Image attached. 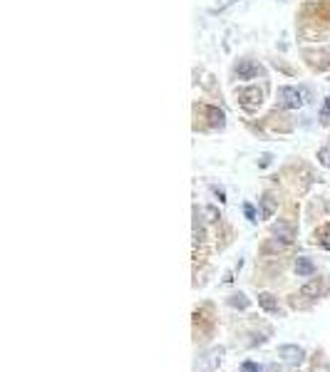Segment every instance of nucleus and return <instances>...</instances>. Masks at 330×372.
<instances>
[{"instance_id": "nucleus-13", "label": "nucleus", "mask_w": 330, "mask_h": 372, "mask_svg": "<svg viewBox=\"0 0 330 372\" xmlns=\"http://www.w3.org/2000/svg\"><path fill=\"white\" fill-rule=\"evenodd\" d=\"M318 159H320L323 166H330V146H323V149L318 152Z\"/></svg>"}, {"instance_id": "nucleus-2", "label": "nucleus", "mask_w": 330, "mask_h": 372, "mask_svg": "<svg viewBox=\"0 0 330 372\" xmlns=\"http://www.w3.org/2000/svg\"><path fill=\"white\" fill-rule=\"evenodd\" d=\"M221 355H224V347H214V350H209L204 358H199V362H196V372H214L216 365L221 362Z\"/></svg>"}, {"instance_id": "nucleus-15", "label": "nucleus", "mask_w": 330, "mask_h": 372, "mask_svg": "<svg viewBox=\"0 0 330 372\" xmlns=\"http://www.w3.org/2000/svg\"><path fill=\"white\" fill-rule=\"evenodd\" d=\"M241 372H263V370H261V365H256V362H251V360H248V362H244V365H241Z\"/></svg>"}, {"instance_id": "nucleus-17", "label": "nucleus", "mask_w": 330, "mask_h": 372, "mask_svg": "<svg viewBox=\"0 0 330 372\" xmlns=\"http://www.w3.org/2000/svg\"><path fill=\"white\" fill-rule=\"evenodd\" d=\"M244 214L248 216L251 221H256V214H253V206H251V203H246V206H244Z\"/></svg>"}, {"instance_id": "nucleus-4", "label": "nucleus", "mask_w": 330, "mask_h": 372, "mask_svg": "<svg viewBox=\"0 0 330 372\" xmlns=\"http://www.w3.org/2000/svg\"><path fill=\"white\" fill-rule=\"evenodd\" d=\"M278 355L286 360V362H290V365H298V362H303V347H298V345H281L278 347Z\"/></svg>"}, {"instance_id": "nucleus-8", "label": "nucleus", "mask_w": 330, "mask_h": 372, "mask_svg": "<svg viewBox=\"0 0 330 372\" xmlns=\"http://www.w3.org/2000/svg\"><path fill=\"white\" fill-rule=\"evenodd\" d=\"M296 273H298V275H313V273H316V266H313V261H310V258H298V261H296Z\"/></svg>"}, {"instance_id": "nucleus-14", "label": "nucleus", "mask_w": 330, "mask_h": 372, "mask_svg": "<svg viewBox=\"0 0 330 372\" xmlns=\"http://www.w3.org/2000/svg\"><path fill=\"white\" fill-rule=\"evenodd\" d=\"M320 122H323V124H330V100H325V104H323V112H320Z\"/></svg>"}, {"instance_id": "nucleus-16", "label": "nucleus", "mask_w": 330, "mask_h": 372, "mask_svg": "<svg viewBox=\"0 0 330 372\" xmlns=\"http://www.w3.org/2000/svg\"><path fill=\"white\" fill-rule=\"evenodd\" d=\"M323 236H325V238H323V246H325V248L330 251V224L325 226V229H323Z\"/></svg>"}, {"instance_id": "nucleus-12", "label": "nucleus", "mask_w": 330, "mask_h": 372, "mask_svg": "<svg viewBox=\"0 0 330 372\" xmlns=\"http://www.w3.org/2000/svg\"><path fill=\"white\" fill-rule=\"evenodd\" d=\"M229 305H233V308H248V301H246V295H231L229 298Z\"/></svg>"}, {"instance_id": "nucleus-9", "label": "nucleus", "mask_w": 330, "mask_h": 372, "mask_svg": "<svg viewBox=\"0 0 330 372\" xmlns=\"http://www.w3.org/2000/svg\"><path fill=\"white\" fill-rule=\"evenodd\" d=\"M259 305L263 308V310H268V313H276V310H278V301L273 298L271 293H261V295H259Z\"/></svg>"}, {"instance_id": "nucleus-6", "label": "nucleus", "mask_w": 330, "mask_h": 372, "mask_svg": "<svg viewBox=\"0 0 330 372\" xmlns=\"http://www.w3.org/2000/svg\"><path fill=\"white\" fill-rule=\"evenodd\" d=\"M323 290H325V286H323V283L316 278V281H310V283H305V286L301 288V295H303V298H318Z\"/></svg>"}, {"instance_id": "nucleus-7", "label": "nucleus", "mask_w": 330, "mask_h": 372, "mask_svg": "<svg viewBox=\"0 0 330 372\" xmlns=\"http://www.w3.org/2000/svg\"><path fill=\"white\" fill-rule=\"evenodd\" d=\"M256 72H259V70L253 67V62H251V60H241V62L236 65V75H239V80H251Z\"/></svg>"}, {"instance_id": "nucleus-10", "label": "nucleus", "mask_w": 330, "mask_h": 372, "mask_svg": "<svg viewBox=\"0 0 330 372\" xmlns=\"http://www.w3.org/2000/svg\"><path fill=\"white\" fill-rule=\"evenodd\" d=\"M273 211H276V201H273L271 196H263V199H261V216H263V218H271Z\"/></svg>"}, {"instance_id": "nucleus-11", "label": "nucleus", "mask_w": 330, "mask_h": 372, "mask_svg": "<svg viewBox=\"0 0 330 372\" xmlns=\"http://www.w3.org/2000/svg\"><path fill=\"white\" fill-rule=\"evenodd\" d=\"M206 115H209V119H211V124H214V127H221V124H224V112H221V109L209 107V109H206Z\"/></svg>"}, {"instance_id": "nucleus-3", "label": "nucleus", "mask_w": 330, "mask_h": 372, "mask_svg": "<svg viewBox=\"0 0 330 372\" xmlns=\"http://www.w3.org/2000/svg\"><path fill=\"white\" fill-rule=\"evenodd\" d=\"M239 100H241V104H244L246 109H256L261 104V100H263V92H261L259 87H248V89H244L239 95Z\"/></svg>"}, {"instance_id": "nucleus-1", "label": "nucleus", "mask_w": 330, "mask_h": 372, "mask_svg": "<svg viewBox=\"0 0 330 372\" xmlns=\"http://www.w3.org/2000/svg\"><path fill=\"white\" fill-rule=\"evenodd\" d=\"M278 102H281L286 109H298V107H303V102H305V92L298 89V87H281V89H278Z\"/></svg>"}, {"instance_id": "nucleus-5", "label": "nucleus", "mask_w": 330, "mask_h": 372, "mask_svg": "<svg viewBox=\"0 0 330 372\" xmlns=\"http://www.w3.org/2000/svg\"><path fill=\"white\" fill-rule=\"evenodd\" d=\"M273 236L281 238L283 244H290L293 236H296V231H293V226H288V224H276V226H273Z\"/></svg>"}]
</instances>
